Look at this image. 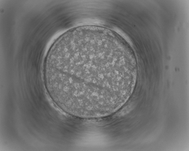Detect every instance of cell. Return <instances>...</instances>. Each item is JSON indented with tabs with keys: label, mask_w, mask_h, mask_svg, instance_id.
Here are the masks:
<instances>
[{
	"label": "cell",
	"mask_w": 189,
	"mask_h": 151,
	"mask_svg": "<svg viewBox=\"0 0 189 151\" xmlns=\"http://www.w3.org/2000/svg\"><path fill=\"white\" fill-rule=\"evenodd\" d=\"M127 66L124 51L113 40L82 35L54 50L48 77L53 90L69 105L96 108L112 103L125 92Z\"/></svg>",
	"instance_id": "1"
}]
</instances>
